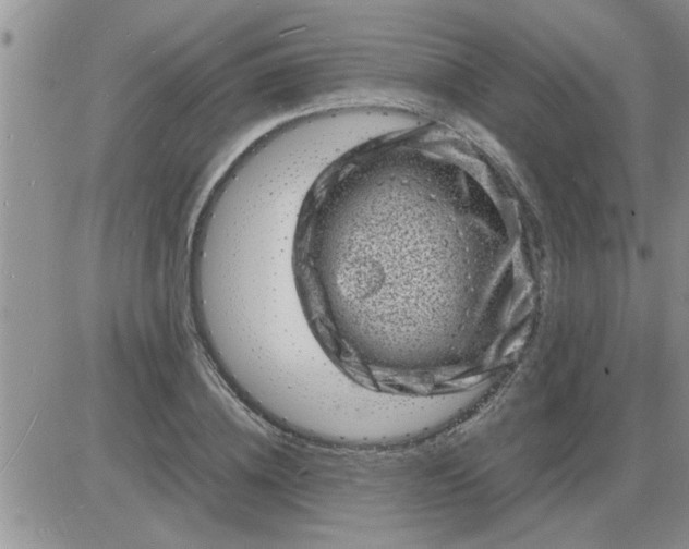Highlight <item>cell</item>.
I'll use <instances>...</instances> for the list:
<instances>
[{
  "mask_svg": "<svg viewBox=\"0 0 689 549\" xmlns=\"http://www.w3.org/2000/svg\"><path fill=\"white\" fill-rule=\"evenodd\" d=\"M449 170L416 137L365 143L315 180L294 232V285L319 341L409 390L445 374L466 295L518 283L511 256L464 246Z\"/></svg>",
  "mask_w": 689,
  "mask_h": 549,
  "instance_id": "6da1fadb",
  "label": "cell"
}]
</instances>
